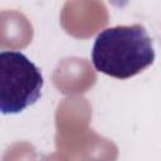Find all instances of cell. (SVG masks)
I'll list each match as a JSON object with an SVG mask.
<instances>
[{"instance_id":"1","label":"cell","mask_w":161,"mask_h":161,"mask_svg":"<svg viewBox=\"0 0 161 161\" xmlns=\"http://www.w3.org/2000/svg\"><path fill=\"white\" fill-rule=\"evenodd\" d=\"M155 60L151 36L140 24L117 25L102 30L92 47V64L99 73L128 79Z\"/></svg>"},{"instance_id":"2","label":"cell","mask_w":161,"mask_h":161,"mask_svg":"<svg viewBox=\"0 0 161 161\" xmlns=\"http://www.w3.org/2000/svg\"><path fill=\"white\" fill-rule=\"evenodd\" d=\"M44 79L40 69L23 53H0V111L4 114L23 112L42 96Z\"/></svg>"}]
</instances>
